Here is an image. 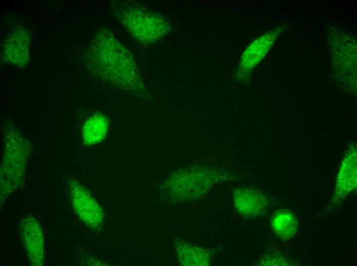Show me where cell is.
Listing matches in <instances>:
<instances>
[{
    "mask_svg": "<svg viewBox=\"0 0 357 266\" xmlns=\"http://www.w3.org/2000/svg\"><path fill=\"white\" fill-rule=\"evenodd\" d=\"M233 204L239 213L247 218H256L263 215L268 206L267 198L254 189L240 188L233 195Z\"/></svg>",
    "mask_w": 357,
    "mask_h": 266,
    "instance_id": "52a82bcc",
    "label": "cell"
},
{
    "mask_svg": "<svg viewBox=\"0 0 357 266\" xmlns=\"http://www.w3.org/2000/svg\"><path fill=\"white\" fill-rule=\"evenodd\" d=\"M175 249L181 264L184 265H209L211 253L202 247L184 241H176Z\"/></svg>",
    "mask_w": 357,
    "mask_h": 266,
    "instance_id": "ba28073f",
    "label": "cell"
},
{
    "mask_svg": "<svg viewBox=\"0 0 357 266\" xmlns=\"http://www.w3.org/2000/svg\"><path fill=\"white\" fill-rule=\"evenodd\" d=\"M89 69L114 83L130 85L140 82L138 71L130 52L107 29L98 31L86 55Z\"/></svg>",
    "mask_w": 357,
    "mask_h": 266,
    "instance_id": "6da1fadb",
    "label": "cell"
},
{
    "mask_svg": "<svg viewBox=\"0 0 357 266\" xmlns=\"http://www.w3.org/2000/svg\"><path fill=\"white\" fill-rule=\"evenodd\" d=\"M30 35L25 30L18 29L5 39L3 56L7 62L19 67L26 66L29 58Z\"/></svg>",
    "mask_w": 357,
    "mask_h": 266,
    "instance_id": "8992f818",
    "label": "cell"
},
{
    "mask_svg": "<svg viewBox=\"0 0 357 266\" xmlns=\"http://www.w3.org/2000/svg\"><path fill=\"white\" fill-rule=\"evenodd\" d=\"M271 224L273 230L281 239L287 240L294 236L298 223L294 214L288 209H280L273 214Z\"/></svg>",
    "mask_w": 357,
    "mask_h": 266,
    "instance_id": "9c48e42d",
    "label": "cell"
},
{
    "mask_svg": "<svg viewBox=\"0 0 357 266\" xmlns=\"http://www.w3.org/2000/svg\"><path fill=\"white\" fill-rule=\"evenodd\" d=\"M18 232L30 264L43 266L45 260L44 233L38 221L32 215H24L21 219Z\"/></svg>",
    "mask_w": 357,
    "mask_h": 266,
    "instance_id": "5b68a950",
    "label": "cell"
},
{
    "mask_svg": "<svg viewBox=\"0 0 357 266\" xmlns=\"http://www.w3.org/2000/svg\"><path fill=\"white\" fill-rule=\"evenodd\" d=\"M30 147L25 141H8L1 167V204L19 187L25 178Z\"/></svg>",
    "mask_w": 357,
    "mask_h": 266,
    "instance_id": "3957f363",
    "label": "cell"
},
{
    "mask_svg": "<svg viewBox=\"0 0 357 266\" xmlns=\"http://www.w3.org/2000/svg\"><path fill=\"white\" fill-rule=\"evenodd\" d=\"M120 17L130 34L143 43L155 42L170 30L169 23L161 15L139 7L124 6Z\"/></svg>",
    "mask_w": 357,
    "mask_h": 266,
    "instance_id": "7a4b0ae2",
    "label": "cell"
},
{
    "mask_svg": "<svg viewBox=\"0 0 357 266\" xmlns=\"http://www.w3.org/2000/svg\"><path fill=\"white\" fill-rule=\"evenodd\" d=\"M67 186L72 205L78 218L92 229L101 228L104 220L101 206L76 179H69Z\"/></svg>",
    "mask_w": 357,
    "mask_h": 266,
    "instance_id": "277c9868",
    "label": "cell"
},
{
    "mask_svg": "<svg viewBox=\"0 0 357 266\" xmlns=\"http://www.w3.org/2000/svg\"><path fill=\"white\" fill-rule=\"evenodd\" d=\"M108 128V120L100 113L92 115L86 121L83 128V138L87 145L101 142L106 136Z\"/></svg>",
    "mask_w": 357,
    "mask_h": 266,
    "instance_id": "30bf717a",
    "label": "cell"
}]
</instances>
